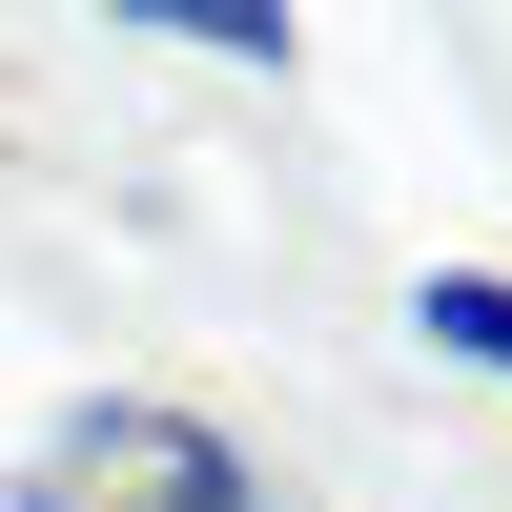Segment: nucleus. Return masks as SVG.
Returning a JSON list of instances; mask_svg holds the SVG:
<instances>
[{"label":"nucleus","mask_w":512,"mask_h":512,"mask_svg":"<svg viewBox=\"0 0 512 512\" xmlns=\"http://www.w3.org/2000/svg\"><path fill=\"white\" fill-rule=\"evenodd\" d=\"M21 512H246V451L205 431V410H82L21 472Z\"/></svg>","instance_id":"nucleus-1"},{"label":"nucleus","mask_w":512,"mask_h":512,"mask_svg":"<svg viewBox=\"0 0 512 512\" xmlns=\"http://www.w3.org/2000/svg\"><path fill=\"white\" fill-rule=\"evenodd\" d=\"M410 328H431L451 369H492V390H512V287H492V267H431V287H410Z\"/></svg>","instance_id":"nucleus-2"}]
</instances>
